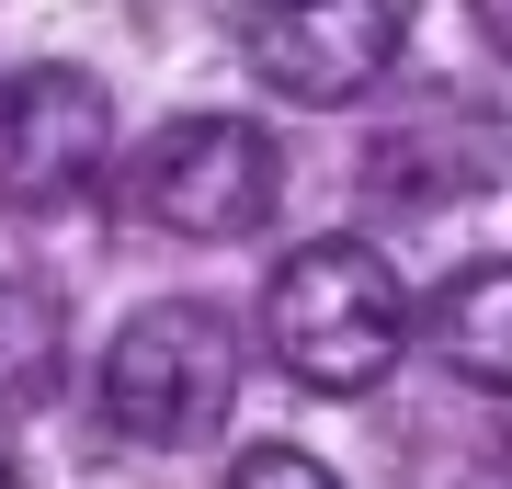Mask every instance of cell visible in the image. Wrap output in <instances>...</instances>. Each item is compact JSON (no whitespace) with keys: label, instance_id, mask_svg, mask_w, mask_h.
<instances>
[{"label":"cell","instance_id":"obj_1","mask_svg":"<svg viewBox=\"0 0 512 489\" xmlns=\"http://www.w3.org/2000/svg\"><path fill=\"white\" fill-rule=\"evenodd\" d=\"M262 342L296 387H319V399H353V387H376L387 364L410 353V296L399 273H387L365 239H319V251L274 262V285H262Z\"/></svg>","mask_w":512,"mask_h":489},{"label":"cell","instance_id":"obj_2","mask_svg":"<svg viewBox=\"0 0 512 489\" xmlns=\"http://www.w3.org/2000/svg\"><path fill=\"white\" fill-rule=\"evenodd\" d=\"M228 410H239V330L217 308L160 296V308H137L126 330H114V353H103V421L126 444L183 455V444L217 433Z\"/></svg>","mask_w":512,"mask_h":489},{"label":"cell","instance_id":"obj_3","mask_svg":"<svg viewBox=\"0 0 512 489\" xmlns=\"http://www.w3.org/2000/svg\"><path fill=\"white\" fill-rule=\"evenodd\" d=\"M285 194V160L239 114H183L137 148V217L171 239H251Z\"/></svg>","mask_w":512,"mask_h":489},{"label":"cell","instance_id":"obj_4","mask_svg":"<svg viewBox=\"0 0 512 489\" xmlns=\"http://www.w3.org/2000/svg\"><path fill=\"white\" fill-rule=\"evenodd\" d=\"M239 46L251 69L285 91V103H365V91L399 69L410 12L399 0H239Z\"/></svg>","mask_w":512,"mask_h":489},{"label":"cell","instance_id":"obj_5","mask_svg":"<svg viewBox=\"0 0 512 489\" xmlns=\"http://www.w3.org/2000/svg\"><path fill=\"white\" fill-rule=\"evenodd\" d=\"M114 148V103L92 69H0V217L69 205Z\"/></svg>","mask_w":512,"mask_h":489},{"label":"cell","instance_id":"obj_6","mask_svg":"<svg viewBox=\"0 0 512 489\" xmlns=\"http://www.w3.org/2000/svg\"><path fill=\"white\" fill-rule=\"evenodd\" d=\"M421 342H433V364H444L456 387L512 399V262H467L456 285L421 308Z\"/></svg>","mask_w":512,"mask_h":489},{"label":"cell","instance_id":"obj_7","mask_svg":"<svg viewBox=\"0 0 512 489\" xmlns=\"http://www.w3.org/2000/svg\"><path fill=\"white\" fill-rule=\"evenodd\" d=\"M57 296L46 285H12L0 273V399H35V387H57Z\"/></svg>","mask_w":512,"mask_h":489},{"label":"cell","instance_id":"obj_8","mask_svg":"<svg viewBox=\"0 0 512 489\" xmlns=\"http://www.w3.org/2000/svg\"><path fill=\"white\" fill-rule=\"evenodd\" d=\"M228 489H342V478H330L319 455H296V444H251L228 467Z\"/></svg>","mask_w":512,"mask_h":489},{"label":"cell","instance_id":"obj_9","mask_svg":"<svg viewBox=\"0 0 512 489\" xmlns=\"http://www.w3.org/2000/svg\"><path fill=\"white\" fill-rule=\"evenodd\" d=\"M467 12H478V35H490V46L512 57V0H467Z\"/></svg>","mask_w":512,"mask_h":489},{"label":"cell","instance_id":"obj_10","mask_svg":"<svg viewBox=\"0 0 512 489\" xmlns=\"http://www.w3.org/2000/svg\"><path fill=\"white\" fill-rule=\"evenodd\" d=\"M0 489H12V467H0Z\"/></svg>","mask_w":512,"mask_h":489}]
</instances>
